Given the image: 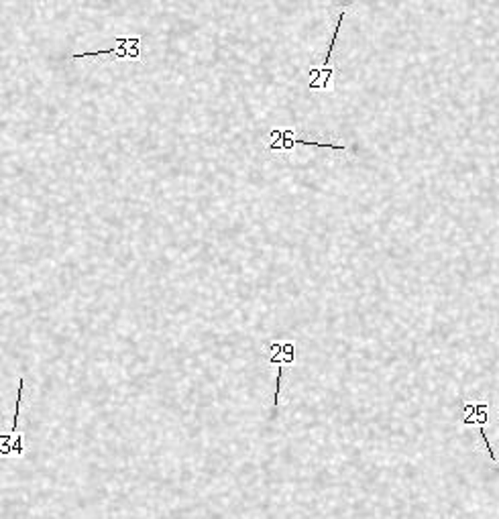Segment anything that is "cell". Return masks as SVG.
<instances>
[{"label":"cell","mask_w":499,"mask_h":519,"mask_svg":"<svg viewBox=\"0 0 499 519\" xmlns=\"http://www.w3.org/2000/svg\"><path fill=\"white\" fill-rule=\"evenodd\" d=\"M293 145H306V147H326V149H334V151H342L346 147L342 145H330V143H314V141H304V139H295L291 131L287 128H273L269 133V143L267 149L269 151H287Z\"/></svg>","instance_id":"obj_1"},{"label":"cell","mask_w":499,"mask_h":519,"mask_svg":"<svg viewBox=\"0 0 499 519\" xmlns=\"http://www.w3.org/2000/svg\"><path fill=\"white\" fill-rule=\"evenodd\" d=\"M344 15H346V11L342 9V11L338 13V21H336V27H334V35H332V41H330V47H328V51H326V55H324V59H322V66L310 72L312 78H314V82H310V88H326V82H330V68H328V63H330V57H332V51H334V45H336L338 31H340V25H342Z\"/></svg>","instance_id":"obj_2"},{"label":"cell","mask_w":499,"mask_h":519,"mask_svg":"<svg viewBox=\"0 0 499 519\" xmlns=\"http://www.w3.org/2000/svg\"><path fill=\"white\" fill-rule=\"evenodd\" d=\"M118 43H120V47H116V49H98V51H90V53H76L74 57L82 59V57H98V55H116V57H137L139 55V51L127 49V45H131L133 39H118Z\"/></svg>","instance_id":"obj_3"}]
</instances>
